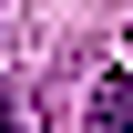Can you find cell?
Here are the masks:
<instances>
[{
    "label": "cell",
    "mask_w": 133,
    "mask_h": 133,
    "mask_svg": "<svg viewBox=\"0 0 133 133\" xmlns=\"http://www.w3.org/2000/svg\"><path fill=\"white\" fill-rule=\"evenodd\" d=\"M82 133H133V72L92 82V123H82Z\"/></svg>",
    "instance_id": "cell-1"
},
{
    "label": "cell",
    "mask_w": 133,
    "mask_h": 133,
    "mask_svg": "<svg viewBox=\"0 0 133 133\" xmlns=\"http://www.w3.org/2000/svg\"><path fill=\"white\" fill-rule=\"evenodd\" d=\"M0 133H51V113H41L31 82H0Z\"/></svg>",
    "instance_id": "cell-2"
}]
</instances>
